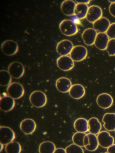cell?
<instances>
[{"mask_svg": "<svg viewBox=\"0 0 115 153\" xmlns=\"http://www.w3.org/2000/svg\"><path fill=\"white\" fill-rule=\"evenodd\" d=\"M59 28L63 34L68 36L75 35L78 31L76 25L70 19L62 20L59 24Z\"/></svg>", "mask_w": 115, "mask_h": 153, "instance_id": "obj_1", "label": "cell"}, {"mask_svg": "<svg viewBox=\"0 0 115 153\" xmlns=\"http://www.w3.org/2000/svg\"><path fill=\"white\" fill-rule=\"evenodd\" d=\"M29 101L35 107L41 108L46 105L47 99L45 93L42 91H35L30 95Z\"/></svg>", "mask_w": 115, "mask_h": 153, "instance_id": "obj_2", "label": "cell"}, {"mask_svg": "<svg viewBox=\"0 0 115 153\" xmlns=\"http://www.w3.org/2000/svg\"><path fill=\"white\" fill-rule=\"evenodd\" d=\"M9 96L14 99L21 98L24 94V89L21 84L17 82L11 83L6 88Z\"/></svg>", "mask_w": 115, "mask_h": 153, "instance_id": "obj_3", "label": "cell"}, {"mask_svg": "<svg viewBox=\"0 0 115 153\" xmlns=\"http://www.w3.org/2000/svg\"><path fill=\"white\" fill-rule=\"evenodd\" d=\"M15 134L11 128L6 126H1L0 128V143L6 145L13 141Z\"/></svg>", "mask_w": 115, "mask_h": 153, "instance_id": "obj_4", "label": "cell"}, {"mask_svg": "<svg viewBox=\"0 0 115 153\" xmlns=\"http://www.w3.org/2000/svg\"><path fill=\"white\" fill-rule=\"evenodd\" d=\"M88 51L87 49L83 45L74 46L70 53V57L75 62H81L84 60L87 57Z\"/></svg>", "mask_w": 115, "mask_h": 153, "instance_id": "obj_5", "label": "cell"}, {"mask_svg": "<svg viewBox=\"0 0 115 153\" xmlns=\"http://www.w3.org/2000/svg\"><path fill=\"white\" fill-rule=\"evenodd\" d=\"M8 71L13 78L19 79L24 75L25 68L23 65L20 62H14L9 65Z\"/></svg>", "mask_w": 115, "mask_h": 153, "instance_id": "obj_6", "label": "cell"}, {"mask_svg": "<svg viewBox=\"0 0 115 153\" xmlns=\"http://www.w3.org/2000/svg\"><path fill=\"white\" fill-rule=\"evenodd\" d=\"M1 49L4 54L7 56H13L19 51V45L17 42L12 40H6L2 43Z\"/></svg>", "mask_w": 115, "mask_h": 153, "instance_id": "obj_7", "label": "cell"}, {"mask_svg": "<svg viewBox=\"0 0 115 153\" xmlns=\"http://www.w3.org/2000/svg\"><path fill=\"white\" fill-rule=\"evenodd\" d=\"M97 138L99 145L102 147L108 149L114 144V138L106 131H100L97 135Z\"/></svg>", "mask_w": 115, "mask_h": 153, "instance_id": "obj_8", "label": "cell"}, {"mask_svg": "<svg viewBox=\"0 0 115 153\" xmlns=\"http://www.w3.org/2000/svg\"><path fill=\"white\" fill-rule=\"evenodd\" d=\"M74 47L72 43L69 40H62L58 43L56 51L61 56H68Z\"/></svg>", "mask_w": 115, "mask_h": 153, "instance_id": "obj_9", "label": "cell"}, {"mask_svg": "<svg viewBox=\"0 0 115 153\" xmlns=\"http://www.w3.org/2000/svg\"><path fill=\"white\" fill-rule=\"evenodd\" d=\"M74 61L68 56H61L57 59V65L61 70L69 71L74 66Z\"/></svg>", "mask_w": 115, "mask_h": 153, "instance_id": "obj_10", "label": "cell"}, {"mask_svg": "<svg viewBox=\"0 0 115 153\" xmlns=\"http://www.w3.org/2000/svg\"><path fill=\"white\" fill-rule=\"evenodd\" d=\"M102 10L99 7L93 5L89 7L86 19L90 23H94L102 17Z\"/></svg>", "mask_w": 115, "mask_h": 153, "instance_id": "obj_11", "label": "cell"}, {"mask_svg": "<svg viewBox=\"0 0 115 153\" xmlns=\"http://www.w3.org/2000/svg\"><path fill=\"white\" fill-rule=\"evenodd\" d=\"M97 104L102 109H108L111 107L113 103L112 97L107 93H102L99 95L97 97Z\"/></svg>", "mask_w": 115, "mask_h": 153, "instance_id": "obj_12", "label": "cell"}, {"mask_svg": "<svg viewBox=\"0 0 115 153\" xmlns=\"http://www.w3.org/2000/svg\"><path fill=\"white\" fill-rule=\"evenodd\" d=\"M97 34V31L93 28H87L83 32L82 38L86 45L91 46L94 44Z\"/></svg>", "mask_w": 115, "mask_h": 153, "instance_id": "obj_13", "label": "cell"}, {"mask_svg": "<svg viewBox=\"0 0 115 153\" xmlns=\"http://www.w3.org/2000/svg\"><path fill=\"white\" fill-rule=\"evenodd\" d=\"M36 123L32 119H26L22 121L20 123L21 130L26 135L32 134L36 129Z\"/></svg>", "mask_w": 115, "mask_h": 153, "instance_id": "obj_14", "label": "cell"}, {"mask_svg": "<svg viewBox=\"0 0 115 153\" xmlns=\"http://www.w3.org/2000/svg\"><path fill=\"white\" fill-rule=\"evenodd\" d=\"M15 102L14 99L9 96H1L0 100V109L4 112H9L14 107Z\"/></svg>", "mask_w": 115, "mask_h": 153, "instance_id": "obj_15", "label": "cell"}, {"mask_svg": "<svg viewBox=\"0 0 115 153\" xmlns=\"http://www.w3.org/2000/svg\"><path fill=\"white\" fill-rule=\"evenodd\" d=\"M104 123L103 127L106 130L112 131L115 130V114L107 113L103 115L102 119Z\"/></svg>", "mask_w": 115, "mask_h": 153, "instance_id": "obj_16", "label": "cell"}, {"mask_svg": "<svg viewBox=\"0 0 115 153\" xmlns=\"http://www.w3.org/2000/svg\"><path fill=\"white\" fill-rule=\"evenodd\" d=\"M55 86L59 92L63 93H67L72 87V82L67 78H59L56 81Z\"/></svg>", "mask_w": 115, "mask_h": 153, "instance_id": "obj_17", "label": "cell"}, {"mask_svg": "<svg viewBox=\"0 0 115 153\" xmlns=\"http://www.w3.org/2000/svg\"><path fill=\"white\" fill-rule=\"evenodd\" d=\"M110 40L106 33H98L95 39L94 45L101 51L106 50Z\"/></svg>", "mask_w": 115, "mask_h": 153, "instance_id": "obj_18", "label": "cell"}, {"mask_svg": "<svg viewBox=\"0 0 115 153\" xmlns=\"http://www.w3.org/2000/svg\"><path fill=\"white\" fill-rule=\"evenodd\" d=\"M110 25L109 20L104 17H102L93 24V29L99 33H107Z\"/></svg>", "mask_w": 115, "mask_h": 153, "instance_id": "obj_19", "label": "cell"}, {"mask_svg": "<svg viewBox=\"0 0 115 153\" xmlns=\"http://www.w3.org/2000/svg\"><path fill=\"white\" fill-rule=\"evenodd\" d=\"M76 4L72 0H65L61 4V11L66 16H74Z\"/></svg>", "mask_w": 115, "mask_h": 153, "instance_id": "obj_20", "label": "cell"}, {"mask_svg": "<svg viewBox=\"0 0 115 153\" xmlns=\"http://www.w3.org/2000/svg\"><path fill=\"white\" fill-rule=\"evenodd\" d=\"M85 91L84 87L80 84L72 85L69 91L70 96L75 99H79L84 96Z\"/></svg>", "mask_w": 115, "mask_h": 153, "instance_id": "obj_21", "label": "cell"}, {"mask_svg": "<svg viewBox=\"0 0 115 153\" xmlns=\"http://www.w3.org/2000/svg\"><path fill=\"white\" fill-rule=\"evenodd\" d=\"M74 128L77 132L86 133L89 131L88 121L83 118L76 119L74 122Z\"/></svg>", "mask_w": 115, "mask_h": 153, "instance_id": "obj_22", "label": "cell"}, {"mask_svg": "<svg viewBox=\"0 0 115 153\" xmlns=\"http://www.w3.org/2000/svg\"><path fill=\"white\" fill-rule=\"evenodd\" d=\"M89 131L90 133L98 135L102 129V124L99 120L95 117H92L88 120Z\"/></svg>", "mask_w": 115, "mask_h": 153, "instance_id": "obj_23", "label": "cell"}, {"mask_svg": "<svg viewBox=\"0 0 115 153\" xmlns=\"http://www.w3.org/2000/svg\"><path fill=\"white\" fill-rule=\"evenodd\" d=\"M89 8L87 4L77 3L75 9V16L79 19L86 18Z\"/></svg>", "mask_w": 115, "mask_h": 153, "instance_id": "obj_24", "label": "cell"}, {"mask_svg": "<svg viewBox=\"0 0 115 153\" xmlns=\"http://www.w3.org/2000/svg\"><path fill=\"white\" fill-rule=\"evenodd\" d=\"M89 138V144L86 146L84 147L88 151L93 152L95 151L98 149L99 146L97 136L91 133L87 134Z\"/></svg>", "mask_w": 115, "mask_h": 153, "instance_id": "obj_25", "label": "cell"}, {"mask_svg": "<svg viewBox=\"0 0 115 153\" xmlns=\"http://www.w3.org/2000/svg\"><path fill=\"white\" fill-rule=\"evenodd\" d=\"M55 146L50 141H44L40 145L39 147V153H54L56 150Z\"/></svg>", "mask_w": 115, "mask_h": 153, "instance_id": "obj_26", "label": "cell"}, {"mask_svg": "<svg viewBox=\"0 0 115 153\" xmlns=\"http://www.w3.org/2000/svg\"><path fill=\"white\" fill-rule=\"evenodd\" d=\"M12 77L8 71L1 70L0 71V85L2 86H8L11 83Z\"/></svg>", "mask_w": 115, "mask_h": 153, "instance_id": "obj_27", "label": "cell"}, {"mask_svg": "<svg viewBox=\"0 0 115 153\" xmlns=\"http://www.w3.org/2000/svg\"><path fill=\"white\" fill-rule=\"evenodd\" d=\"M22 148L20 144L16 141H12L5 146L6 153H20Z\"/></svg>", "mask_w": 115, "mask_h": 153, "instance_id": "obj_28", "label": "cell"}, {"mask_svg": "<svg viewBox=\"0 0 115 153\" xmlns=\"http://www.w3.org/2000/svg\"><path fill=\"white\" fill-rule=\"evenodd\" d=\"M86 135L85 133L82 132H77L75 133L72 137V140L73 144L81 147H84V140Z\"/></svg>", "mask_w": 115, "mask_h": 153, "instance_id": "obj_29", "label": "cell"}, {"mask_svg": "<svg viewBox=\"0 0 115 153\" xmlns=\"http://www.w3.org/2000/svg\"><path fill=\"white\" fill-rule=\"evenodd\" d=\"M66 153H84L81 147L75 144H72L65 149Z\"/></svg>", "mask_w": 115, "mask_h": 153, "instance_id": "obj_30", "label": "cell"}, {"mask_svg": "<svg viewBox=\"0 0 115 153\" xmlns=\"http://www.w3.org/2000/svg\"><path fill=\"white\" fill-rule=\"evenodd\" d=\"M106 51L109 56H115V39L110 40Z\"/></svg>", "mask_w": 115, "mask_h": 153, "instance_id": "obj_31", "label": "cell"}, {"mask_svg": "<svg viewBox=\"0 0 115 153\" xmlns=\"http://www.w3.org/2000/svg\"><path fill=\"white\" fill-rule=\"evenodd\" d=\"M106 34L110 39H115V23L111 24Z\"/></svg>", "mask_w": 115, "mask_h": 153, "instance_id": "obj_32", "label": "cell"}, {"mask_svg": "<svg viewBox=\"0 0 115 153\" xmlns=\"http://www.w3.org/2000/svg\"><path fill=\"white\" fill-rule=\"evenodd\" d=\"M109 11L111 15L115 17V3L111 4L109 7Z\"/></svg>", "mask_w": 115, "mask_h": 153, "instance_id": "obj_33", "label": "cell"}, {"mask_svg": "<svg viewBox=\"0 0 115 153\" xmlns=\"http://www.w3.org/2000/svg\"><path fill=\"white\" fill-rule=\"evenodd\" d=\"M107 152L109 153H115V144H113L107 149Z\"/></svg>", "mask_w": 115, "mask_h": 153, "instance_id": "obj_34", "label": "cell"}, {"mask_svg": "<svg viewBox=\"0 0 115 153\" xmlns=\"http://www.w3.org/2000/svg\"><path fill=\"white\" fill-rule=\"evenodd\" d=\"M54 153H66V151L64 149L58 148L56 149Z\"/></svg>", "mask_w": 115, "mask_h": 153, "instance_id": "obj_35", "label": "cell"}, {"mask_svg": "<svg viewBox=\"0 0 115 153\" xmlns=\"http://www.w3.org/2000/svg\"><path fill=\"white\" fill-rule=\"evenodd\" d=\"M76 2H77V3H81V4H88L90 3V0H83V1H76Z\"/></svg>", "mask_w": 115, "mask_h": 153, "instance_id": "obj_36", "label": "cell"}, {"mask_svg": "<svg viewBox=\"0 0 115 153\" xmlns=\"http://www.w3.org/2000/svg\"><path fill=\"white\" fill-rule=\"evenodd\" d=\"M72 21L76 25V24H78L80 23V21H79V19L77 18L75 16H74V17L73 18L72 20Z\"/></svg>", "mask_w": 115, "mask_h": 153, "instance_id": "obj_37", "label": "cell"}, {"mask_svg": "<svg viewBox=\"0 0 115 153\" xmlns=\"http://www.w3.org/2000/svg\"><path fill=\"white\" fill-rule=\"evenodd\" d=\"M0 145H1V149H0V151L1 152L4 148V145H3L2 144L0 143Z\"/></svg>", "mask_w": 115, "mask_h": 153, "instance_id": "obj_38", "label": "cell"}, {"mask_svg": "<svg viewBox=\"0 0 115 153\" xmlns=\"http://www.w3.org/2000/svg\"><path fill=\"white\" fill-rule=\"evenodd\" d=\"M109 1L110 3H115V0H109Z\"/></svg>", "mask_w": 115, "mask_h": 153, "instance_id": "obj_39", "label": "cell"}, {"mask_svg": "<svg viewBox=\"0 0 115 153\" xmlns=\"http://www.w3.org/2000/svg\"><path fill=\"white\" fill-rule=\"evenodd\" d=\"M105 153H108V152H105Z\"/></svg>", "mask_w": 115, "mask_h": 153, "instance_id": "obj_40", "label": "cell"}, {"mask_svg": "<svg viewBox=\"0 0 115 153\" xmlns=\"http://www.w3.org/2000/svg\"></svg>", "mask_w": 115, "mask_h": 153, "instance_id": "obj_41", "label": "cell"}]
</instances>
